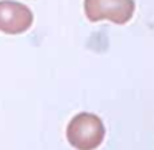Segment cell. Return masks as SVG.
Returning <instances> with one entry per match:
<instances>
[{"mask_svg": "<svg viewBox=\"0 0 154 150\" xmlns=\"http://www.w3.org/2000/svg\"><path fill=\"white\" fill-rule=\"evenodd\" d=\"M66 139L76 150H94L104 139L103 120L94 114L81 112L70 120L66 127Z\"/></svg>", "mask_w": 154, "mask_h": 150, "instance_id": "cell-1", "label": "cell"}, {"mask_svg": "<svg viewBox=\"0 0 154 150\" xmlns=\"http://www.w3.org/2000/svg\"><path fill=\"white\" fill-rule=\"evenodd\" d=\"M134 0H85V13L90 22L109 20L124 25L134 13Z\"/></svg>", "mask_w": 154, "mask_h": 150, "instance_id": "cell-2", "label": "cell"}, {"mask_svg": "<svg viewBox=\"0 0 154 150\" xmlns=\"http://www.w3.org/2000/svg\"><path fill=\"white\" fill-rule=\"evenodd\" d=\"M33 23V13L23 4L14 0H0V31L18 35L27 31Z\"/></svg>", "mask_w": 154, "mask_h": 150, "instance_id": "cell-3", "label": "cell"}]
</instances>
